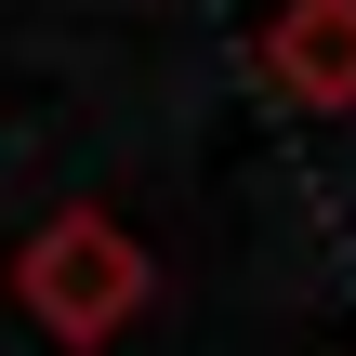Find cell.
<instances>
[{
  "instance_id": "6da1fadb",
  "label": "cell",
  "mask_w": 356,
  "mask_h": 356,
  "mask_svg": "<svg viewBox=\"0 0 356 356\" xmlns=\"http://www.w3.org/2000/svg\"><path fill=\"white\" fill-rule=\"evenodd\" d=\"M13 291H26V317H40L53 343H119V330L145 317L159 264L132 251V225H106V211H53V225L13 251Z\"/></svg>"
},
{
  "instance_id": "7a4b0ae2",
  "label": "cell",
  "mask_w": 356,
  "mask_h": 356,
  "mask_svg": "<svg viewBox=\"0 0 356 356\" xmlns=\"http://www.w3.org/2000/svg\"><path fill=\"white\" fill-rule=\"evenodd\" d=\"M264 79H277L291 106L343 119V106H356V0H277V26H264Z\"/></svg>"
}]
</instances>
